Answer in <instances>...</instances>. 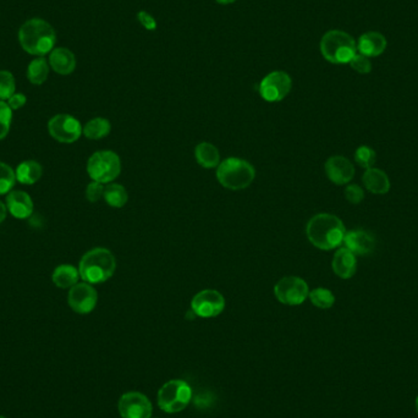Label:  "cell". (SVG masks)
I'll use <instances>...</instances> for the list:
<instances>
[{
	"label": "cell",
	"mask_w": 418,
	"mask_h": 418,
	"mask_svg": "<svg viewBox=\"0 0 418 418\" xmlns=\"http://www.w3.org/2000/svg\"><path fill=\"white\" fill-rule=\"evenodd\" d=\"M307 238L315 247L331 251L344 243L346 229L341 219L329 213L317 214L306 226Z\"/></svg>",
	"instance_id": "cell-1"
},
{
	"label": "cell",
	"mask_w": 418,
	"mask_h": 418,
	"mask_svg": "<svg viewBox=\"0 0 418 418\" xmlns=\"http://www.w3.org/2000/svg\"><path fill=\"white\" fill-rule=\"evenodd\" d=\"M19 42L26 53L44 57L55 47L57 34L47 21L31 19L21 26Z\"/></svg>",
	"instance_id": "cell-2"
},
{
	"label": "cell",
	"mask_w": 418,
	"mask_h": 418,
	"mask_svg": "<svg viewBox=\"0 0 418 418\" xmlns=\"http://www.w3.org/2000/svg\"><path fill=\"white\" fill-rule=\"evenodd\" d=\"M117 269L115 257L107 248H93L83 254L78 272L83 282L101 284L109 280Z\"/></svg>",
	"instance_id": "cell-3"
},
{
	"label": "cell",
	"mask_w": 418,
	"mask_h": 418,
	"mask_svg": "<svg viewBox=\"0 0 418 418\" xmlns=\"http://www.w3.org/2000/svg\"><path fill=\"white\" fill-rule=\"evenodd\" d=\"M217 180L219 184L231 191L247 189L256 178V171L251 163L241 158H226L217 166Z\"/></svg>",
	"instance_id": "cell-4"
},
{
	"label": "cell",
	"mask_w": 418,
	"mask_h": 418,
	"mask_svg": "<svg viewBox=\"0 0 418 418\" xmlns=\"http://www.w3.org/2000/svg\"><path fill=\"white\" fill-rule=\"evenodd\" d=\"M323 58L331 64H349L357 53V43L340 29L328 31L321 41Z\"/></svg>",
	"instance_id": "cell-5"
},
{
	"label": "cell",
	"mask_w": 418,
	"mask_h": 418,
	"mask_svg": "<svg viewBox=\"0 0 418 418\" xmlns=\"http://www.w3.org/2000/svg\"><path fill=\"white\" fill-rule=\"evenodd\" d=\"M87 173L93 181L110 184L122 173L120 157L113 151H98L89 157Z\"/></svg>",
	"instance_id": "cell-6"
},
{
	"label": "cell",
	"mask_w": 418,
	"mask_h": 418,
	"mask_svg": "<svg viewBox=\"0 0 418 418\" xmlns=\"http://www.w3.org/2000/svg\"><path fill=\"white\" fill-rule=\"evenodd\" d=\"M192 389L185 380H169L158 391V406L166 414H178L190 404Z\"/></svg>",
	"instance_id": "cell-7"
},
{
	"label": "cell",
	"mask_w": 418,
	"mask_h": 418,
	"mask_svg": "<svg viewBox=\"0 0 418 418\" xmlns=\"http://www.w3.org/2000/svg\"><path fill=\"white\" fill-rule=\"evenodd\" d=\"M274 295L282 305L298 306L306 301L310 287L302 278L284 277L275 284Z\"/></svg>",
	"instance_id": "cell-8"
},
{
	"label": "cell",
	"mask_w": 418,
	"mask_h": 418,
	"mask_svg": "<svg viewBox=\"0 0 418 418\" xmlns=\"http://www.w3.org/2000/svg\"><path fill=\"white\" fill-rule=\"evenodd\" d=\"M292 88V80L285 71H272L259 83V94L266 102H280L287 97Z\"/></svg>",
	"instance_id": "cell-9"
},
{
	"label": "cell",
	"mask_w": 418,
	"mask_h": 418,
	"mask_svg": "<svg viewBox=\"0 0 418 418\" xmlns=\"http://www.w3.org/2000/svg\"><path fill=\"white\" fill-rule=\"evenodd\" d=\"M48 131L58 142L73 143L82 135V127L76 117L68 114H59L50 119Z\"/></svg>",
	"instance_id": "cell-10"
},
{
	"label": "cell",
	"mask_w": 418,
	"mask_h": 418,
	"mask_svg": "<svg viewBox=\"0 0 418 418\" xmlns=\"http://www.w3.org/2000/svg\"><path fill=\"white\" fill-rule=\"evenodd\" d=\"M225 308V298L220 292L206 289L196 294L191 301V310L201 318H214Z\"/></svg>",
	"instance_id": "cell-11"
},
{
	"label": "cell",
	"mask_w": 418,
	"mask_h": 418,
	"mask_svg": "<svg viewBox=\"0 0 418 418\" xmlns=\"http://www.w3.org/2000/svg\"><path fill=\"white\" fill-rule=\"evenodd\" d=\"M122 418H151L153 408L146 395L138 391H130L122 395L117 404Z\"/></svg>",
	"instance_id": "cell-12"
},
{
	"label": "cell",
	"mask_w": 418,
	"mask_h": 418,
	"mask_svg": "<svg viewBox=\"0 0 418 418\" xmlns=\"http://www.w3.org/2000/svg\"><path fill=\"white\" fill-rule=\"evenodd\" d=\"M68 302L71 310L78 315L91 313L97 306V290L92 287V284L78 282L70 289Z\"/></svg>",
	"instance_id": "cell-13"
},
{
	"label": "cell",
	"mask_w": 418,
	"mask_h": 418,
	"mask_svg": "<svg viewBox=\"0 0 418 418\" xmlns=\"http://www.w3.org/2000/svg\"><path fill=\"white\" fill-rule=\"evenodd\" d=\"M326 174L333 184L346 185L354 179L355 168L345 157H331L326 161Z\"/></svg>",
	"instance_id": "cell-14"
},
{
	"label": "cell",
	"mask_w": 418,
	"mask_h": 418,
	"mask_svg": "<svg viewBox=\"0 0 418 418\" xmlns=\"http://www.w3.org/2000/svg\"><path fill=\"white\" fill-rule=\"evenodd\" d=\"M344 243L347 250L354 254L365 256L373 252L375 248V238L372 233L365 230H352L346 233Z\"/></svg>",
	"instance_id": "cell-15"
},
{
	"label": "cell",
	"mask_w": 418,
	"mask_h": 418,
	"mask_svg": "<svg viewBox=\"0 0 418 418\" xmlns=\"http://www.w3.org/2000/svg\"><path fill=\"white\" fill-rule=\"evenodd\" d=\"M6 207L11 215L17 219L29 218L34 213V202L24 191H10L6 196Z\"/></svg>",
	"instance_id": "cell-16"
},
{
	"label": "cell",
	"mask_w": 418,
	"mask_h": 418,
	"mask_svg": "<svg viewBox=\"0 0 418 418\" xmlns=\"http://www.w3.org/2000/svg\"><path fill=\"white\" fill-rule=\"evenodd\" d=\"M333 271L341 279H350L355 275L357 269L356 254L346 247H341L336 251L331 262Z\"/></svg>",
	"instance_id": "cell-17"
},
{
	"label": "cell",
	"mask_w": 418,
	"mask_h": 418,
	"mask_svg": "<svg viewBox=\"0 0 418 418\" xmlns=\"http://www.w3.org/2000/svg\"><path fill=\"white\" fill-rule=\"evenodd\" d=\"M49 66L59 75H70L76 69L75 54L68 48H54L49 55Z\"/></svg>",
	"instance_id": "cell-18"
},
{
	"label": "cell",
	"mask_w": 418,
	"mask_h": 418,
	"mask_svg": "<svg viewBox=\"0 0 418 418\" xmlns=\"http://www.w3.org/2000/svg\"><path fill=\"white\" fill-rule=\"evenodd\" d=\"M387 48V39L380 32H367L361 36L357 42V52L368 58L380 57Z\"/></svg>",
	"instance_id": "cell-19"
},
{
	"label": "cell",
	"mask_w": 418,
	"mask_h": 418,
	"mask_svg": "<svg viewBox=\"0 0 418 418\" xmlns=\"http://www.w3.org/2000/svg\"><path fill=\"white\" fill-rule=\"evenodd\" d=\"M363 184L366 189L375 195L388 194L391 186L389 176L387 175V173L377 168H370L365 171Z\"/></svg>",
	"instance_id": "cell-20"
},
{
	"label": "cell",
	"mask_w": 418,
	"mask_h": 418,
	"mask_svg": "<svg viewBox=\"0 0 418 418\" xmlns=\"http://www.w3.org/2000/svg\"><path fill=\"white\" fill-rule=\"evenodd\" d=\"M196 161L202 168L213 169L220 164V153L217 147L209 142H201L195 148Z\"/></svg>",
	"instance_id": "cell-21"
},
{
	"label": "cell",
	"mask_w": 418,
	"mask_h": 418,
	"mask_svg": "<svg viewBox=\"0 0 418 418\" xmlns=\"http://www.w3.org/2000/svg\"><path fill=\"white\" fill-rule=\"evenodd\" d=\"M42 173H43L42 166L36 161H22L15 171L16 180L22 185H34L36 182H38L39 179L42 178Z\"/></svg>",
	"instance_id": "cell-22"
},
{
	"label": "cell",
	"mask_w": 418,
	"mask_h": 418,
	"mask_svg": "<svg viewBox=\"0 0 418 418\" xmlns=\"http://www.w3.org/2000/svg\"><path fill=\"white\" fill-rule=\"evenodd\" d=\"M80 272L78 268L73 267L71 264H62L54 269L53 282L55 287L60 289H71L73 285H76L80 279Z\"/></svg>",
	"instance_id": "cell-23"
},
{
	"label": "cell",
	"mask_w": 418,
	"mask_h": 418,
	"mask_svg": "<svg viewBox=\"0 0 418 418\" xmlns=\"http://www.w3.org/2000/svg\"><path fill=\"white\" fill-rule=\"evenodd\" d=\"M112 130L110 122L106 117H94L83 127L82 134L89 140H101Z\"/></svg>",
	"instance_id": "cell-24"
},
{
	"label": "cell",
	"mask_w": 418,
	"mask_h": 418,
	"mask_svg": "<svg viewBox=\"0 0 418 418\" xmlns=\"http://www.w3.org/2000/svg\"><path fill=\"white\" fill-rule=\"evenodd\" d=\"M103 199L107 202L108 205L114 208H122L127 205L129 200V194L127 189L120 184H108L104 187V195Z\"/></svg>",
	"instance_id": "cell-25"
},
{
	"label": "cell",
	"mask_w": 418,
	"mask_h": 418,
	"mask_svg": "<svg viewBox=\"0 0 418 418\" xmlns=\"http://www.w3.org/2000/svg\"><path fill=\"white\" fill-rule=\"evenodd\" d=\"M49 65L45 59L37 58L29 63L27 68V78L34 85H42L48 78Z\"/></svg>",
	"instance_id": "cell-26"
},
{
	"label": "cell",
	"mask_w": 418,
	"mask_h": 418,
	"mask_svg": "<svg viewBox=\"0 0 418 418\" xmlns=\"http://www.w3.org/2000/svg\"><path fill=\"white\" fill-rule=\"evenodd\" d=\"M308 298L311 300L313 306L318 307L321 310H329L336 303L334 294L324 287H317L315 290L310 291Z\"/></svg>",
	"instance_id": "cell-27"
},
{
	"label": "cell",
	"mask_w": 418,
	"mask_h": 418,
	"mask_svg": "<svg viewBox=\"0 0 418 418\" xmlns=\"http://www.w3.org/2000/svg\"><path fill=\"white\" fill-rule=\"evenodd\" d=\"M16 181V174L13 168L0 161V195H5L13 191Z\"/></svg>",
	"instance_id": "cell-28"
},
{
	"label": "cell",
	"mask_w": 418,
	"mask_h": 418,
	"mask_svg": "<svg viewBox=\"0 0 418 418\" xmlns=\"http://www.w3.org/2000/svg\"><path fill=\"white\" fill-rule=\"evenodd\" d=\"M15 78L13 73L1 70L0 71V101H8L15 93Z\"/></svg>",
	"instance_id": "cell-29"
},
{
	"label": "cell",
	"mask_w": 418,
	"mask_h": 418,
	"mask_svg": "<svg viewBox=\"0 0 418 418\" xmlns=\"http://www.w3.org/2000/svg\"><path fill=\"white\" fill-rule=\"evenodd\" d=\"M377 154L375 152L368 146H361L356 150L355 161L359 166L365 168L366 171L373 168L375 166Z\"/></svg>",
	"instance_id": "cell-30"
},
{
	"label": "cell",
	"mask_w": 418,
	"mask_h": 418,
	"mask_svg": "<svg viewBox=\"0 0 418 418\" xmlns=\"http://www.w3.org/2000/svg\"><path fill=\"white\" fill-rule=\"evenodd\" d=\"M11 120L13 109L8 106V103L0 101V140H4L9 134Z\"/></svg>",
	"instance_id": "cell-31"
},
{
	"label": "cell",
	"mask_w": 418,
	"mask_h": 418,
	"mask_svg": "<svg viewBox=\"0 0 418 418\" xmlns=\"http://www.w3.org/2000/svg\"><path fill=\"white\" fill-rule=\"evenodd\" d=\"M349 64H350L351 68L359 73H368L372 70V63H370V58L366 57L363 54L359 53V52L356 53L355 57L352 58Z\"/></svg>",
	"instance_id": "cell-32"
},
{
	"label": "cell",
	"mask_w": 418,
	"mask_h": 418,
	"mask_svg": "<svg viewBox=\"0 0 418 418\" xmlns=\"http://www.w3.org/2000/svg\"><path fill=\"white\" fill-rule=\"evenodd\" d=\"M345 197L347 202L352 205H359L365 199V191L362 190L361 186L351 184L345 189Z\"/></svg>",
	"instance_id": "cell-33"
},
{
	"label": "cell",
	"mask_w": 418,
	"mask_h": 418,
	"mask_svg": "<svg viewBox=\"0 0 418 418\" xmlns=\"http://www.w3.org/2000/svg\"><path fill=\"white\" fill-rule=\"evenodd\" d=\"M103 195H104V185L97 181H92L86 189V199L92 203L101 200Z\"/></svg>",
	"instance_id": "cell-34"
},
{
	"label": "cell",
	"mask_w": 418,
	"mask_h": 418,
	"mask_svg": "<svg viewBox=\"0 0 418 418\" xmlns=\"http://www.w3.org/2000/svg\"><path fill=\"white\" fill-rule=\"evenodd\" d=\"M137 20L138 22L147 29V31H154L157 29V21L153 15L150 14L148 11H138L137 13Z\"/></svg>",
	"instance_id": "cell-35"
},
{
	"label": "cell",
	"mask_w": 418,
	"mask_h": 418,
	"mask_svg": "<svg viewBox=\"0 0 418 418\" xmlns=\"http://www.w3.org/2000/svg\"><path fill=\"white\" fill-rule=\"evenodd\" d=\"M27 102V98L22 93H14L11 97L8 99V106H9L13 110L20 109V108L24 107V104Z\"/></svg>",
	"instance_id": "cell-36"
},
{
	"label": "cell",
	"mask_w": 418,
	"mask_h": 418,
	"mask_svg": "<svg viewBox=\"0 0 418 418\" xmlns=\"http://www.w3.org/2000/svg\"><path fill=\"white\" fill-rule=\"evenodd\" d=\"M6 214H8V207L3 202H0V224L4 222Z\"/></svg>",
	"instance_id": "cell-37"
},
{
	"label": "cell",
	"mask_w": 418,
	"mask_h": 418,
	"mask_svg": "<svg viewBox=\"0 0 418 418\" xmlns=\"http://www.w3.org/2000/svg\"><path fill=\"white\" fill-rule=\"evenodd\" d=\"M215 1H217L218 4L229 5L233 4V3H235V1H238V0H215Z\"/></svg>",
	"instance_id": "cell-38"
},
{
	"label": "cell",
	"mask_w": 418,
	"mask_h": 418,
	"mask_svg": "<svg viewBox=\"0 0 418 418\" xmlns=\"http://www.w3.org/2000/svg\"><path fill=\"white\" fill-rule=\"evenodd\" d=\"M416 411H417V414H418V396H417V399H416Z\"/></svg>",
	"instance_id": "cell-39"
},
{
	"label": "cell",
	"mask_w": 418,
	"mask_h": 418,
	"mask_svg": "<svg viewBox=\"0 0 418 418\" xmlns=\"http://www.w3.org/2000/svg\"><path fill=\"white\" fill-rule=\"evenodd\" d=\"M0 418H6V417H4V416H0Z\"/></svg>",
	"instance_id": "cell-40"
}]
</instances>
